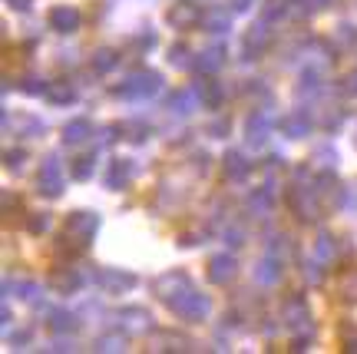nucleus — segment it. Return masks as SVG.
I'll list each match as a JSON object with an SVG mask.
<instances>
[{"label": "nucleus", "instance_id": "nucleus-1", "mask_svg": "<svg viewBox=\"0 0 357 354\" xmlns=\"http://www.w3.org/2000/svg\"><path fill=\"white\" fill-rule=\"evenodd\" d=\"M53 24H56V27H73V24H77V13H73V10H56V13H53Z\"/></svg>", "mask_w": 357, "mask_h": 354}]
</instances>
